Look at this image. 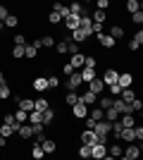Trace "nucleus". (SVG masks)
Returning <instances> with one entry per match:
<instances>
[{"label":"nucleus","mask_w":143,"mask_h":160,"mask_svg":"<svg viewBox=\"0 0 143 160\" xmlns=\"http://www.w3.org/2000/svg\"><path fill=\"white\" fill-rule=\"evenodd\" d=\"M110 129H112V122H107V120H98L95 122L93 132H95V136H98L100 143H110Z\"/></svg>","instance_id":"1"},{"label":"nucleus","mask_w":143,"mask_h":160,"mask_svg":"<svg viewBox=\"0 0 143 160\" xmlns=\"http://www.w3.org/2000/svg\"><path fill=\"white\" fill-rule=\"evenodd\" d=\"M141 153H143V146H141V141H131L126 148H122V158L124 160H138L141 158Z\"/></svg>","instance_id":"2"},{"label":"nucleus","mask_w":143,"mask_h":160,"mask_svg":"<svg viewBox=\"0 0 143 160\" xmlns=\"http://www.w3.org/2000/svg\"><path fill=\"white\" fill-rule=\"evenodd\" d=\"M95 38H98V46L100 48H105V50H112V48L117 46V41L110 36L107 31H100V33H95Z\"/></svg>","instance_id":"3"},{"label":"nucleus","mask_w":143,"mask_h":160,"mask_svg":"<svg viewBox=\"0 0 143 160\" xmlns=\"http://www.w3.org/2000/svg\"><path fill=\"white\" fill-rule=\"evenodd\" d=\"M81 84H83V81H81V74L76 72V69L69 74L67 79H64V88H67V91H76V88H81Z\"/></svg>","instance_id":"4"},{"label":"nucleus","mask_w":143,"mask_h":160,"mask_svg":"<svg viewBox=\"0 0 143 160\" xmlns=\"http://www.w3.org/2000/svg\"><path fill=\"white\" fill-rule=\"evenodd\" d=\"M86 115H88V105L81 103V100H76L74 105H72V117H74V120H83Z\"/></svg>","instance_id":"5"},{"label":"nucleus","mask_w":143,"mask_h":160,"mask_svg":"<svg viewBox=\"0 0 143 160\" xmlns=\"http://www.w3.org/2000/svg\"><path fill=\"white\" fill-rule=\"evenodd\" d=\"M91 158H95V160H100V158H107V143H93L91 146Z\"/></svg>","instance_id":"6"},{"label":"nucleus","mask_w":143,"mask_h":160,"mask_svg":"<svg viewBox=\"0 0 143 160\" xmlns=\"http://www.w3.org/2000/svg\"><path fill=\"white\" fill-rule=\"evenodd\" d=\"M91 36H93V33L83 31V29H74V31H69V38H72V41H76L79 46H81V43H86V41H88Z\"/></svg>","instance_id":"7"},{"label":"nucleus","mask_w":143,"mask_h":160,"mask_svg":"<svg viewBox=\"0 0 143 160\" xmlns=\"http://www.w3.org/2000/svg\"><path fill=\"white\" fill-rule=\"evenodd\" d=\"M117 77H119V72H117L115 67H107V69H105V72H102V84H105V86H110V84H117Z\"/></svg>","instance_id":"8"},{"label":"nucleus","mask_w":143,"mask_h":160,"mask_svg":"<svg viewBox=\"0 0 143 160\" xmlns=\"http://www.w3.org/2000/svg\"><path fill=\"white\" fill-rule=\"evenodd\" d=\"M17 136H19L21 141H29V139H34V129H31V124L29 122H24V124H19V129H17Z\"/></svg>","instance_id":"9"},{"label":"nucleus","mask_w":143,"mask_h":160,"mask_svg":"<svg viewBox=\"0 0 143 160\" xmlns=\"http://www.w3.org/2000/svg\"><path fill=\"white\" fill-rule=\"evenodd\" d=\"M134 127H136V124H134ZM134 127H122V132H119V141H124V143L136 141V132H134Z\"/></svg>","instance_id":"10"},{"label":"nucleus","mask_w":143,"mask_h":160,"mask_svg":"<svg viewBox=\"0 0 143 160\" xmlns=\"http://www.w3.org/2000/svg\"><path fill=\"white\" fill-rule=\"evenodd\" d=\"M31 88L34 91H38V93H43V91H48V77H34V81H31Z\"/></svg>","instance_id":"11"},{"label":"nucleus","mask_w":143,"mask_h":160,"mask_svg":"<svg viewBox=\"0 0 143 160\" xmlns=\"http://www.w3.org/2000/svg\"><path fill=\"white\" fill-rule=\"evenodd\" d=\"M79 134H81V143H88V146L98 143V136H95V132H93V129H86V127H83Z\"/></svg>","instance_id":"12"},{"label":"nucleus","mask_w":143,"mask_h":160,"mask_svg":"<svg viewBox=\"0 0 143 160\" xmlns=\"http://www.w3.org/2000/svg\"><path fill=\"white\" fill-rule=\"evenodd\" d=\"M141 46H143V31L138 29V31L131 36V41H129V50H131V53H136Z\"/></svg>","instance_id":"13"},{"label":"nucleus","mask_w":143,"mask_h":160,"mask_svg":"<svg viewBox=\"0 0 143 160\" xmlns=\"http://www.w3.org/2000/svg\"><path fill=\"white\" fill-rule=\"evenodd\" d=\"M88 91H93L95 96H100L102 91H105V84H102V79H100V77H93V79L88 81Z\"/></svg>","instance_id":"14"},{"label":"nucleus","mask_w":143,"mask_h":160,"mask_svg":"<svg viewBox=\"0 0 143 160\" xmlns=\"http://www.w3.org/2000/svg\"><path fill=\"white\" fill-rule=\"evenodd\" d=\"M79 17H81V14H69V17H64V19H62L64 29H67V31H74V29H79Z\"/></svg>","instance_id":"15"},{"label":"nucleus","mask_w":143,"mask_h":160,"mask_svg":"<svg viewBox=\"0 0 143 160\" xmlns=\"http://www.w3.org/2000/svg\"><path fill=\"white\" fill-rule=\"evenodd\" d=\"M55 117H57L55 108H50V105H48L45 110H43V124H45V127H53V124H55Z\"/></svg>","instance_id":"16"},{"label":"nucleus","mask_w":143,"mask_h":160,"mask_svg":"<svg viewBox=\"0 0 143 160\" xmlns=\"http://www.w3.org/2000/svg\"><path fill=\"white\" fill-rule=\"evenodd\" d=\"M53 12H57V14H60V17H62V19H64V17H69V14H72V12H69V7L64 5L62 0H53Z\"/></svg>","instance_id":"17"},{"label":"nucleus","mask_w":143,"mask_h":160,"mask_svg":"<svg viewBox=\"0 0 143 160\" xmlns=\"http://www.w3.org/2000/svg\"><path fill=\"white\" fill-rule=\"evenodd\" d=\"M117 84H119L122 88H129L131 84H134V74L131 72H122L119 77H117Z\"/></svg>","instance_id":"18"},{"label":"nucleus","mask_w":143,"mask_h":160,"mask_svg":"<svg viewBox=\"0 0 143 160\" xmlns=\"http://www.w3.org/2000/svg\"><path fill=\"white\" fill-rule=\"evenodd\" d=\"M41 148H43V153H45V155H48V153H55V151H57V141L45 136V139L41 141Z\"/></svg>","instance_id":"19"},{"label":"nucleus","mask_w":143,"mask_h":160,"mask_svg":"<svg viewBox=\"0 0 143 160\" xmlns=\"http://www.w3.org/2000/svg\"><path fill=\"white\" fill-rule=\"evenodd\" d=\"M79 100H81V103H86V105H95V100H98V96L93 93V91H88V88H86V91H83V93H79Z\"/></svg>","instance_id":"20"},{"label":"nucleus","mask_w":143,"mask_h":160,"mask_svg":"<svg viewBox=\"0 0 143 160\" xmlns=\"http://www.w3.org/2000/svg\"><path fill=\"white\" fill-rule=\"evenodd\" d=\"M17 108L24 110V112H31V110H34V98H26V96H24V98H17Z\"/></svg>","instance_id":"21"},{"label":"nucleus","mask_w":143,"mask_h":160,"mask_svg":"<svg viewBox=\"0 0 143 160\" xmlns=\"http://www.w3.org/2000/svg\"><path fill=\"white\" fill-rule=\"evenodd\" d=\"M107 33H110V36H112L115 41H119V38H124V33H126V31H124L122 24H112V27L107 29Z\"/></svg>","instance_id":"22"},{"label":"nucleus","mask_w":143,"mask_h":160,"mask_svg":"<svg viewBox=\"0 0 143 160\" xmlns=\"http://www.w3.org/2000/svg\"><path fill=\"white\" fill-rule=\"evenodd\" d=\"M107 158H122V146H119V141L107 143Z\"/></svg>","instance_id":"23"},{"label":"nucleus","mask_w":143,"mask_h":160,"mask_svg":"<svg viewBox=\"0 0 143 160\" xmlns=\"http://www.w3.org/2000/svg\"><path fill=\"white\" fill-rule=\"evenodd\" d=\"M79 74H81V81H83V84H88L93 77H98L93 67H81V69H79Z\"/></svg>","instance_id":"24"},{"label":"nucleus","mask_w":143,"mask_h":160,"mask_svg":"<svg viewBox=\"0 0 143 160\" xmlns=\"http://www.w3.org/2000/svg\"><path fill=\"white\" fill-rule=\"evenodd\" d=\"M69 65L74 67V69H81V67H83V53H74V55H69Z\"/></svg>","instance_id":"25"},{"label":"nucleus","mask_w":143,"mask_h":160,"mask_svg":"<svg viewBox=\"0 0 143 160\" xmlns=\"http://www.w3.org/2000/svg\"><path fill=\"white\" fill-rule=\"evenodd\" d=\"M119 122H122V127H134V124H136V115H134V112L119 115Z\"/></svg>","instance_id":"26"},{"label":"nucleus","mask_w":143,"mask_h":160,"mask_svg":"<svg viewBox=\"0 0 143 160\" xmlns=\"http://www.w3.org/2000/svg\"><path fill=\"white\" fill-rule=\"evenodd\" d=\"M36 58H38V48L26 43V46H24V60H36Z\"/></svg>","instance_id":"27"},{"label":"nucleus","mask_w":143,"mask_h":160,"mask_svg":"<svg viewBox=\"0 0 143 160\" xmlns=\"http://www.w3.org/2000/svg\"><path fill=\"white\" fill-rule=\"evenodd\" d=\"M17 24H19V17H17L14 12H10L5 19H2V27H7V29H14Z\"/></svg>","instance_id":"28"},{"label":"nucleus","mask_w":143,"mask_h":160,"mask_svg":"<svg viewBox=\"0 0 143 160\" xmlns=\"http://www.w3.org/2000/svg\"><path fill=\"white\" fill-rule=\"evenodd\" d=\"M2 124H7V127H12L14 132L19 129V122L14 120V115H12V112H5V115H2Z\"/></svg>","instance_id":"29"},{"label":"nucleus","mask_w":143,"mask_h":160,"mask_svg":"<svg viewBox=\"0 0 143 160\" xmlns=\"http://www.w3.org/2000/svg\"><path fill=\"white\" fill-rule=\"evenodd\" d=\"M91 19H93V22H100V24H105L110 17H107V12H105V10H93V12H91Z\"/></svg>","instance_id":"30"},{"label":"nucleus","mask_w":143,"mask_h":160,"mask_svg":"<svg viewBox=\"0 0 143 160\" xmlns=\"http://www.w3.org/2000/svg\"><path fill=\"white\" fill-rule=\"evenodd\" d=\"M138 10H143V0H126V12H138Z\"/></svg>","instance_id":"31"},{"label":"nucleus","mask_w":143,"mask_h":160,"mask_svg":"<svg viewBox=\"0 0 143 160\" xmlns=\"http://www.w3.org/2000/svg\"><path fill=\"white\" fill-rule=\"evenodd\" d=\"M119 98H122V100H126V103H131V100H134V98H136V91H134V88H122V93H119Z\"/></svg>","instance_id":"32"},{"label":"nucleus","mask_w":143,"mask_h":160,"mask_svg":"<svg viewBox=\"0 0 143 160\" xmlns=\"http://www.w3.org/2000/svg\"><path fill=\"white\" fill-rule=\"evenodd\" d=\"M57 88H60V77L48 74V91H57Z\"/></svg>","instance_id":"33"},{"label":"nucleus","mask_w":143,"mask_h":160,"mask_svg":"<svg viewBox=\"0 0 143 160\" xmlns=\"http://www.w3.org/2000/svg\"><path fill=\"white\" fill-rule=\"evenodd\" d=\"M76 100H79V93H76V91H67V93H64V105H74Z\"/></svg>","instance_id":"34"},{"label":"nucleus","mask_w":143,"mask_h":160,"mask_svg":"<svg viewBox=\"0 0 143 160\" xmlns=\"http://www.w3.org/2000/svg\"><path fill=\"white\" fill-rule=\"evenodd\" d=\"M55 53H57V55H67V41H64V38H62V41H55Z\"/></svg>","instance_id":"35"},{"label":"nucleus","mask_w":143,"mask_h":160,"mask_svg":"<svg viewBox=\"0 0 143 160\" xmlns=\"http://www.w3.org/2000/svg\"><path fill=\"white\" fill-rule=\"evenodd\" d=\"M45 19H48V24H53V27H57V24H62V17H60V14H57V12H53V10L48 12V17H45Z\"/></svg>","instance_id":"36"},{"label":"nucleus","mask_w":143,"mask_h":160,"mask_svg":"<svg viewBox=\"0 0 143 160\" xmlns=\"http://www.w3.org/2000/svg\"><path fill=\"white\" fill-rule=\"evenodd\" d=\"M117 117H119V112H117V110H115L112 105H110L107 110H105V115H102V120H107V122H115Z\"/></svg>","instance_id":"37"},{"label":"nucleus","mask_w":143,"mask_h":160,"mask_svg":"<svg viewBox=\"0 0 143 160\" xmlns=\"http://www.w3.org/2000/svg\"><path fill=\"white\" fill-rule=\"evenodd\" d=\"M10 96H12V88H10V84H0V100H7L10 98Z\"/></svg>","instance_id":"38"},{"label":"nucleus","mask_w":143,"mask_h":160,"mask_svg":"<svg viewBox=\"0 0 143 160\" xmlns=\"http://www.w3.org/2000/svg\"><path fill=\"white\" fill-rule=\"evenodd\" d=\"M12 60H24V46H12Z\"/></svg>","instance_id":"39"},{"label":"nucleus","mask_w":143,"mask_h":160,"mask_svg":"<svg viewBox=\"0 0 143 160\" xmlns=\"http://www.w3.org/2000/svg\"><path fill=\"white\" fill-rule=\"evenodd\" d=\"M102 115H105V110H102L100 105H95L93 110H88V117H93L95 122H98V120H102Z\"/></svg>","instance_id":"40"},{"label":"nucleus","mask_w":143,"mask_h":160,"mask_svg":"<svg viewBox=\"0 0 143 160\" xmlns=\"http://www.w3.org/2000/svg\"><path fill=\"white\" fill-rule=\"evenodd\" d=\"M43 155H45V153H43V148H41V143H36V141H34V146H31V158H36V160H41Z\"/></svg>","instance_id":"41"},{"label":"nucleus","mask_w":143,"mask_h":160,"mask_svg":"<svg viewBox=\"0 0 143 160\" xmlns=\"http://www.w3.org/2000/svg\"><path fill=\"white\" fill-rule=\"evenodd\" d=\"M41 46H43V48H53V46H55V36L43 33V36H41Z\"/></svg>","instance_id":"42"},{"label":"nucleus","mask_w":143,"mask_h":160,"mask_svg":"<svg viewBox=\"0 0 143 160\" xmlns=\"http://www.w3.org/2000/svg\"><path fill=\"white\" fill-rule=\"evenodd\" d=\"M12 115H14V120L19 122V124H24V122L29 120V112H24V110H19V108H17V110H14Z\"/></svg>","instance_id":"43"},{"label":"nucleus","mask_w":143,"mask_h":160,"mask_svg":"<svg viewBox=\"0 0 143 160\" xmlns=\"http://www.w3.org/2000/svg\"><path fill=\"white\" fill-rule=\"evenodd\" d=\"M48 105H50V103H48V98H36V100H34V110H41V112H43Z\"/></svg>","instance_id":"44"},{"label":"nucleus","mask_w":143,"mask_h":160,"mask_svg":"<svg viewBox=\"0 0 143 160\" xmlns=\"http://www.w3.org/2000/svg\"><path fill=\"white\" fill-rule=\"evenodd\" d=\"M129 108H131V112H141V110H143V100L141 98H134L129 103Z\"/></svg>","instance_id":"45"},{"label":"nucleus","mask_w":143,"mask_h":160,"mask_svg":"<svg viewBox=\"0 0 143 160\" xmlns=\"http://www.w3.org/2000/svg\"><path fill=\"white\" fill-rule=\"evenodd\" d=\"M79 158H91V146L88 143H81V146H79Z\"/></svg>","instance_id":"46"},{"label":"nucleus","mask_w":143,"mask_h":160,"mask_svg":"<svg viewBox=\"0 0 143 160\" xmlns=\"http://www.w3.org/2000/svg\"><path fill=\"white\" fill-rule=\"evenodd\" d=\"M131 22H134L136 27H141V24H143V10H138V12H131Z\"/></svg>","instance_id":"47"},{"label":"nucleus","mask_w":143,"mask_h":160,"mask_svg":"<svg viewBox=\"0 0 143 160\" xmlns=\"http://www.w3.org/2000/svg\"><path fill=\"white\" fill-rule=\"evenodd\" d=\"M12 43H14V46H26V36H24V33H14Z\"/></svg>","instance_id":"48"},{"label":"nucleus","mask_w":143,"mask_h":160,"mask_svg":"<svg viewBox=\"0 0 143 160\" xmlns=\"http://www.w3.org/2000/svg\"><path fill=\"white\" fill-rule=\"evenodd\" d=\"M93 5H95V10H105V12H107L110 10V0H93Z\"/></svg>","instance_id":"49"},{"label":"nucleus","mask_w":143,"mask_h":160,"mask_svg":"<svg viewBox=\"0 0 143 160\" xmlns=\"http://www.w3.org/2000/svg\"><path fill=\"white\" fill-rule=\"evenodd\" d=\"M95 65H98V60H95L93 55H83V67H93L95 69Z\"/></svg>","instance_id":"50"},{"label":"nucleus","mask_w":143,"mask_h":160,"mask_svg":"<svg viewBox=\"0 0 143 160\" xmlns=\"http://www.w3.org/2000/svg\"><path fill=\"white\" fill-rule=\"evenodd\" d=\"M0 134H2L5 139H10V136L14 134V129H12V127H7V124H0Z\"/></svg>","instance_id":"51"},{"label":"nucleus","mask_w":143,"mask_h":160,"mask_svg":"<svg viewBox=\"0 0 143 160\" xmlns=\"http://www.w3.org/2000/svg\"><path fill=\"white\" fill-rule=\"evenodd\" d=\"M72 72H74V67L69 65V62H62V74H64V77H69Z\"/></svg>","instance_id":"52"},{"label":"nucleus","mask_w":143,"mask_h":160,"mask_svg":"<svg viewBox=\"0 0 143 160\" xmlns=\"http://www.w3.org/2000/svg\"><path fill=\"white\" fill-rule=\"evenodd\" d=\"M134 132H136V141H143V127H141V124L134 127Z\"/></svg>","instance_id":"53"},{"label":"nucleus","mask_w":143,"mask_h":160,"mask_svg":"<svg viewBox=\"0 0 143 160\" xmlns=\"http://www.w3.org/2000/svg\"><path fill=\"white\" fill-rule=\"evenodd\" d=\"M0 148H7V139L2 136V134H0Z\"/></svg>","instance_id":"54"},{"label":"nucleus","mask_w":143,"mask_h":160,"mask_svg":"<svg viewBox=\"0 0 143 160\" xmlns=\"http://www.w3.org/2000/svg\"><path fill=\"white\" fill-rule=\"evenodd\" d=\"M0 84H5V72L0 69Z\"/></svg>","instance_id":"55"},{"label":"nucleus","mask_w":143,"mask_h":160,"mask_svg":"<svg viewBox=\"0 0 143 160\" xmlns=\"http://www.w3.org/2000/svg\"><path fill=\"white\" fill-rule=\"evenodd\" d=\"M81 2H83V5H91V2H93V0H81Z\"/></svg>","instance_id":"56"},{"label":"nucleus","mask_w":143,"mask_h":160,"mask_svg":"<svg viewBox=\"0 0 143 160\" xmlns=\"http://www.w3.org/2000/svg\"><path fill=\"white\" fill-rule=\"evenodd\" d=\"M0 31H2V22H0Z\"/></svg>","instance_id":"57"}]
</instances>
